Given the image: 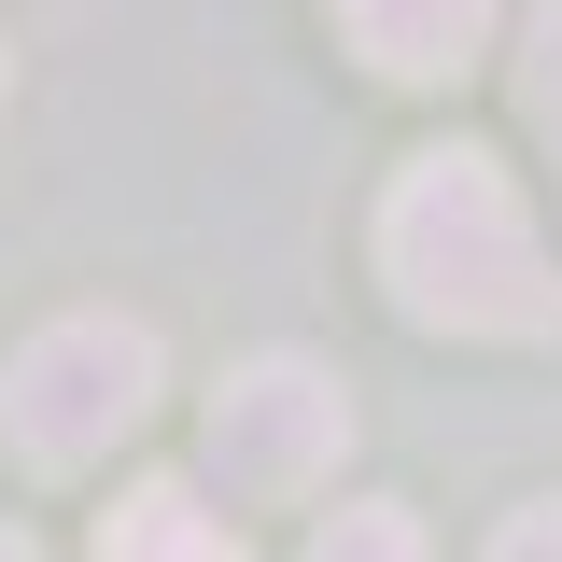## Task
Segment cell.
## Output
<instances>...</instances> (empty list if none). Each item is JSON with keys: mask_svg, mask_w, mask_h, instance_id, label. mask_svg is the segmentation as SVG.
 <instances>
[{"mask_svg": "<svg viewBox=\"0 0 562 562\" xmlns=\"http://www.w3.org/2000/svg\"><path fill=\"white\" fill-rule=\"evenodd\" d=\"M99 562H254L225 535V506H198L183 479H140L113 520H99Z\"/></svg>", "mask_w": 562, "mask_h": 562, "instance_id": "obj_5", "label": "cell"}, {"mask_svg": "<svg viewBox=\"0 0 562 562\" xmlns=\"http://www.w3.org/2000/svg\"><path fill=\"white\" fill-rule=\"evenodd\" d=\"M492 562H562V492H549V506H520V520L492 535Z\"/></svg>", "mask_w": 562, "mask_h": 562, "instance_id": "obj_8", "label": "cell"}, {"mask_svg": "<svg viewBox=\"0 0 562 562\" xmlns=\"http://www.w3.org/2000/svg\"><path fill=\"white\" fill-rule=\"evenodd\" d=\"M310 562H422V520L408 506H338V520L310 535Z\"/></svg>", "mask_w": 562, "mask_h": 562, "instance_id": "obj_6", "label": "cell"}, {"mask_svg": "<svg viewBox=\"0 0 562 562\" xmlns=\"http://www.w3.org/2000/svg\"><path fill=\"white\" fill-rule=\"evenodd\" d=\"M380 281H394L408 324H450V338H562V268L535 239V211H520V183L479 140H436V155L394 169Z\"/></svg>", "mask_w": 562, "mask_h": 562, "instance_id": "obj_1", "label": "cell"}, {"mask_svg": "<svg viewBox=\"0 0 562 562\" xmlns=\"http://www.w3.org/2000/svg\"><path fill=\"white\" fill-rule=\"evenodd\" d=\"M140 408H155V338L113 324V310H70L0 366V436L29 464H99Z\"/></svg>", "mask_w": 562, "mask_h": 562, "instance_id": "obj_2", "label": "cell"}, {"mask_svg": "<svg viewBox=\"0 0 562 562\" xmlns=\"http://www.w3.org/2000/svg\"><path fill=\"white\" fill-rule=\"evenodd\" d=\"M351 450V394L310 366V351H254V366H225V394H211V479L254 492V506H295V492H324Z\"/></svg>", "mask_w": 562, "mask_h": 562, "instance_id": "obj_3", "label": "cell"}, {"mask_svg": "<svg viewBox=\"0 0 562 562\" xmlns=\"http://www.w3.org/2000/svg\"><path fill=\"white\" fill-rule=\"evenodd\" d=\"M338 29H351L380 70H394V85H436V70H464V57H479L492 0H338Z\"/></svg>", "mask_w": 562, "mask_h": 562, "instance_id": "obj_4", "label": "cell"}, {"mask_svg": "<svg viewBox=\"0 0 562 562\" xmlns=\"http://www.w3.org/2000/svg\"><path fill=\"white\" fill-rule=\"evenodd\" d=\"M520 113H535V140L562 155V0H535V29H520Z\"/></svg>", "mask_w": 562, "mask_h": 562, "instance_id": "obj_7", "label": "cell"}, {"mask_svg": "<svg viewBox=\"0 0 562 562\" xmlns=\"http://www.w3.org/2000/svg\"><path fill=\"white\" fill-rule=\"evenodd\" d=\"M0 562H43V549H29V535H0Z\"/></svg>", "mask_w": 562, "mask_h": 562, "instance_id": "obj_9", "label": "cell"}]
</instances>
